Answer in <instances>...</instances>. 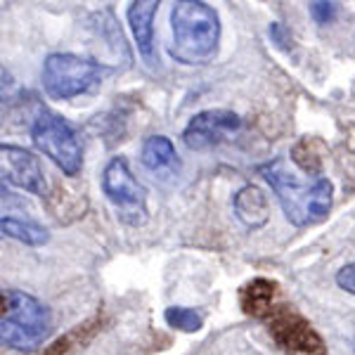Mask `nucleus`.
<instances>
[{
    "label": "nucleus",
    "instance_id": "obj_21",
    "mask_svg": "<svg viewBox=\"0 0 355 355\" xmlns=\"http://www.w3.org/2000/svg\"><path fill=\"white\" fill-rule=\"evenodd\" d=\"M3 311H8V296L0 294V313H3Z\"/></svg>",
    "mask_w": 355,
    "mask_h": 355
},
{
    "label": "nucleus",
    "instance_id": "obj_4",
    "mask_svg": "<svg viewBox=\"0 0 355 355\" xmlns=\"http://www.w3.org/2000/svg\"><path fill=\"white\" fill-rule=\"evenodd\" d=\"M110 71V67L85 57L55 53L43 62V88L53 100H71L100 85Z\"/></svg>",
    "mask_w": 355,
    "mask_h": 355
},
{
    "label": "nucleus",
    "instance_id": "obj_3",
    "mask_svg": "<svg viewBox=\"0 0 355 355\" xmlns=\"http://www.w3.org/2000/svg\"><path fill=\"white\" fill-rule=\"evenodd\" d=\"M8 318L0 320V341L21 353H33L53 327V315L48 306L24 291L8 294Z\"/></svg>",
    "mask_w": 355,
    "mask_h": 355
},
{
    "label": "nucleus",
    "instance_id": "obj_15",
    "mask_svg": "<svg viewBox=\"0 0 355 355\" xmlns=\"http://www.w3.org/2000/svg\"><path fill=\"white\" fill-rule=\"evenodd\" d=\"M291 159L299 166L301 171L311 175H320V168H322V145L313 137H303L299 145L291 152Z\"/></svg>",
    "mask_w": 355,
    "mask_h": 355
},
{
    "label": "nucleus",
    "instance_id": "obj_2",
    "mask_svg": "<svg viewBox=\"0 0 355 355\" xmlns=\"http://www.w3.org/2000/svg\"><path fill=\"white\" fill-rule=\"evenodd\" d=\"M168 53L180 64H204L220 43V19L204 0H178L171 10Z\"/></svg>",
    "mask_w": 355,
    "mask_h": 355
},
{
    "label": "nucleus",
    "instance_id": "obj_20",
    "mask_svg": "<svg viewBox=\"0 0 355 355\" xmlns=\"http://www.w3.org/2000/svg\"><path fill=\"white\" fill-rule=\"evenodd\" d=\"M270 38L282 50H291V33H289V28H284L282 24H270Z\"/></svg>",
    "mask_w": 355,
    "mask_h": 355
},
{
    "label": "nucleus",
    "instance_id": "obj_12",
    "mask_svg": "<svg viewBox=\"0 0 355 355\" xmlns=\"http://www.w3.org/2000/svg\"><path fill=\"white\" fill-rule=\"evenodd\" d=\"M140 162L150 173H157V175H173L178 171V166H180L173 142L166 135L147 137L140 152Z\"/></svg>",
    "mask_w": 355,
    "mask_h": 355
},
{
    "label": "nucleus",
    "instance_id": "obj_11",
    "mask_svg": "<svg viewBox=\"0 0 355 355\" xmlns=\"http://www.w3.org/2000/svg\"><path fill=\"white\" fill-rule=\"evenodd\" d=\"M232 209H234V216L239 218V223H244L249 230H259V227H263L268 220H270L268 197H266V192L256 185H246L234 194Z\"/></svg>",
    "mask_w": 355,
    "mask_h": 355
},
{
    "label": "nucleus",
    "instance_id": "obj_14",
    "mask_svg": "<svg viewBox=\"0 0 355 355\" xmlns=\"http://www.w3.org/2000/svg\"><path fill=\"white\" fill-rule=\"evenodd\" d=\"M0 237L15 239L19 244L26 246H43L48 244L50 234L43 225L26 218H17V216H5L0 218Z\"/></svg>",
    "mask_w": 355,
    "mask_h": 355
},
{
    "label": "nucleus",
    "instance_id": "obj_9",
    "mask_svg": "<svg viewBox=\"0 0 355 355\" xmlns=\"http://www.w3.org/2000/svg\"><path fill=\"white\" fill-rule=\"evenodd\" d=\"M10 185L43 197L45 194V175L38 159L24 147L0 145V190Z\"/></svg>",
    "mask_w": 355,
    "mask_h": 355
},
{
    "label": "nucleus",
    "instance_id": "obj_6",
    "mask_svg": "<svg viewBox=\"0 0 355 355\" xmlns=\"http://www.w3.org/2000/svg\"><path fill=\"white\" fill-rule=\"evenodd\" d=\"M275 346L284 355H329L318 329L289 306H272L263 318Z\"/></svg>",
    "mask_w": 355,
    "mask_h": 355
},
{
    "label": "nucleus",
    "instance_id": "obj_1",
    "mask_svg": "<svg viewBox=\"0 0 355 355\" xmlns=\"http://www.w3.org/2000/svg\"><path fill=\"white\" fill-rule=\"evenodd\" d=\"M259 171L277 194V202L291 225L308 227L322 223L329 216L334 187L327 178H315L311 185L301 182V178L289 168L284 157L263 164Z\"/></svg>",
    "mask_w": 355,
    "mask_h": 355
},
{
    "label": "nucleus",
    "instance_id": "obj_5",
    "mask_svg": "<svg viewBox=\"0 0 355 355\" xmlns=\"http://www.w3.org/2000/svg\"><path fill=\"white\" fill-rule=\"evenodd\" d=\"M31 140L36 150L43 152L64 175L76 178L83 171L81 142L60 114L48 110L38 114L31 125Z\"/></svg>",
    "mask_w": 355,
    "mask_h": 355
},
{
    "label": "nucleus",
    "instance_id": "obj_18",
    "mask_svg": "<svg viewBox=\"0 0 355 355\" xmlns=\"http://www.w3.org/2000/svg\"><path fill=\"white\" fill-rule=\"evenodd\" d=\"M336 284L348 294H355V263H348L336 272Z\"/></svg>",
    "mask_w": 355,
    "mask_h": 355
},
{
    "label": "nucleus",
    "instance_id": "obj_19",
    "mask_svg": "<svg viewBox=\"0 0 355 355\" xmlns=\"http://www.w3.org/2000/svg\"><path fill=\"white\" fill-rule=\"evenodd\" d=\"M17 93V81L15 76L8 71L5 67H0V102L3 100H10Z\"/></svg>",
    "mask_w": 355,
    "mask_h": 355
},
{
    "label": "nucleus",
    "instance_id": "obj_10",
    "mask_svg": "<svg viewBox=\"0 0 355 355\" xmlns=\"http://www.w3.org/2000/svg\"><path fill=\"white\" fill-rule=\"evenodd\" d=\"M162 0H133L128 5V26L135 38L137 53L147 64H154L157 60V50H154V15L159 10Z\"/></svg>",
    "mask_w": 355,
    "mask_h": 355
},
{
    "label": "nucleus",
    "instance_id": "obj_17",
    "mask_svg": "<svg viewBox=\"0 0 355 355\" xmlns=\"http://www.w3.org/2000/svg\"><path fill=\"white\" fill-rule=\"evenodd\" d=\"M311 15L318 24H327V21L334 19L336 15V8L331 0H313L311 3Z\"/></svg>",
    "mask_w": 355,
    "mask_h": 355
},
{
    "label": "nucleus",
    "instance_id": "obj_13",
    "mask_svg": "<svg viewBox=\"0 0 355 355\" xmlns=\"http://www.w3.org/2000/svg\"><path fill=\"white\" fill-rule=\"evenodd\" d=\"M275 296H277V282L268 277H256L239 289V306L246 315L263 320L275 306Z\"/></svg>",
    "mask_w": 355,
    "mask_h": 355
},
{
    "label": "nucleus",
    "instance_id": "obj_8",
    "mask_svg": "<svg viewBox=\"0 0 355 355\" xmlns=\"http://www.w3.org/2000/svg\"><path fill=\"white\" fill-rule=\"evenodd\" d=\"M242 125V119L230 110H206L194 114L182 130V140L194 152H204L232 137Z\"/></svg>",
    "mask_w": 355,
    "mask_h": 355
},
{
    "label": "nucleus",
    "instance_id": "obj_7",
    "mask_svg": "<svg viewBox=\"0 0 355 355\" xmlns=\"http://www.w3.org/2000/svg\"><path fill=\"white\" fill-rule=\"evenodd\" d=\"M102 192L114 204L119 216L130 225H142L147 220V192L130 173L123 157H114L102 173Z\"/></svg>",
    "mask_w": 355,
    "mask_h": 355
},
{
    "label": "nucleus",
    "instance_id": "obj_16",
    "mask_svg": "<svg viewBox=\"0 0 355 355\" xmlns=\"http://www.w3.org/2000/svg\"><path fill=\"white\" fill-rule=\"evenodd\" d=\"M164 320H166L168 327H173L178 331H187V334H194V331H199L204 327L202 315H199L197 311H192V308H185V306L166 308Z\"/></svg>",
    "mask_w": 355,
    "mask_h": 355
}]
</instances>
